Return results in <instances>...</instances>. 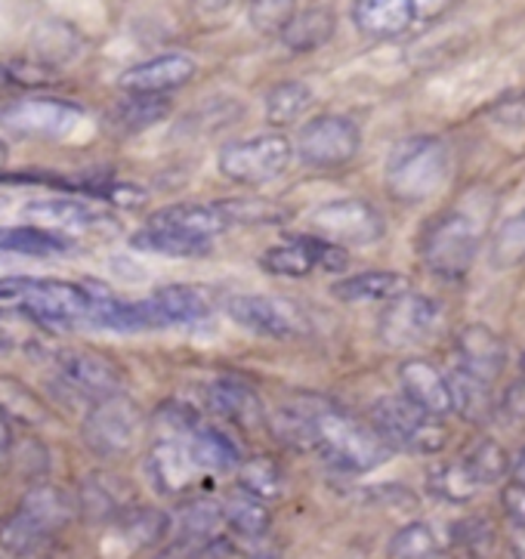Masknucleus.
<instances>
[{
	"label": "nucleus",
	"mask_w": 525,
	"mask_h": 559,
	"mask_svg": "<svg viewBox=\"0 0 525 559\" xmlns=\"http://www.w3.org/2000/svg\"><path fill=\"white\" fill-rule=\"evenodd\" d=\"M312 449L325 457V464L344 473H371L386 464V457L393 454L390 442L374 430V424L368 427L362 420L334 412L327 405H315Z\"/></svg>",
	"instance_id": "nucleus-1"
},
{
	"label": "nucleus",
	"mask_w": 525,
	"mask_h": 559,
	"mask_svg": "<svg viewBox=\"0 0 525 559\" xmlns=\"http://www.w3.org/2000/svg\"><path fill=\"white\" fill-rule=\"evenodd\" d=\"M452 152L439 136H411L386 158V189L398 201H427L449 182Z\"/></svg>",
	"instance_id": "nucleus-2"
},
{
	"label": "nucleus",
	"mask_w": 525,
	"mask_h": 559,
	"mask_svg": "<svg viewBox=\"0 0 525 559\" xmlns=\"http://www.w3.org/2000/svg\"><path fill=\"white\" fill-rule=\"evenodd\" d=\"M72 501L65 491L53 486L32 488L13 516H7L0 525V547L7 554H28L37 544H44L56 535L62 525L72 520Z\"/></svg>",
	"instance_id": "nucleus-3"
},
{
	"label": "nucleus",
	"mask_w": 525,
	"mask_h": 559,
	"mask_svg": "<svg viewBox=\"0 0 525 559\" xmlns=\"http://www.w3.org/2000/svg\"><path fill=\"white\" fill-rule=\"evenodd\" d=\"M371 424L390 442V449L411 451V454H435L445 449V439H449L439 417L427 415L423 408H417L415 402H408L405 396L374 402Z\"/></svg>",
	"instance_id": "nucleus-4"
},
{
	"label": "nucleus",
	"mask_w": 525,
	"mask_h": 559,
	"mask_svg": "<svg viewBox=\"0 0 525 559\" xmlns=\"http://www.w3.org/2000/svg\"><path fill=\"white\" fill-rule=\"evenodd\" d=\"M294 145L282 133H260L251 140H236L219 148V174L238 186H266L288 170Z\"/></svg>",
	"instance_id": "nucleus-5"
},
{
	"label": "nucleus",
	"mask_w": 525,
	"mask_h": 559,
	"mask_svg": "<svg viewBox=\"0 0 525 559\" xmlns=\"http://www.w3.org/2000/svg\"><path fill=\"white\" fill-rule=\"evenodd\" d=\"M84 442L99 457H124L136 449L143 433V412L136 402H130L121 393L96 399L93 408L84 417Z\"/></svg>",
	"instance_id": "nucleus-6"
},
{
	"label": "nucleus",
	"mask_w": 525,
	"mask_h": 559,
	"mask_svg": "<svg viewBox=\"0 0 525 559\" xmlns=\"http://www.w3.org/2000/svg\"><path fill=\"white\" fill-rule=\"evenodd\" d=\"M84 109L53 96H22L0 106V130L16 140H62L81 124Z\"/></svg>",
	"instance_id": "nucleus-7"
},
{
	"label": "nucleus",
	"mask_w": 525,
	"mask_h": 559,
	"mask_svg": "<svg viewBox=\"0 0 525 559\" xmlns=\"http://www.w3.org/2000/svg\"><path fill=\"white\" fill-rule=\"evenodd\" d=\"M362 148V130L344 115H322L300 127L297 155L315 170H334L349 164Z\"/></svg>",
	"instance_id": "nucleus-8"
},
{
	"label": "nucleus",
	"mask_w": 525,
	"mask_h": 559,
	"mask_svg": "<svg viewBox=\"0 0 525 559\" xmlns=\"http://www.w3.org/2000/svg\"><path fill=\"white\" fill-rule=\"evenodd\" d=\"M479 251V233L464 214H449L423 235V263L439 278H464Z\"/></svg>",
	"instance_id": "nucleus-9"
},
{
	"label": "nucleus",
	"mask_w": 525,
	"mask_h": 559,
	"mask_svg": "<svg viewBox=\"0 0 525 559\" xmlns=\"http://www.w3.org/2000/svg\"><path fill=\"white\" fill-rule=\"evenodd\" d=\"M226 316L236 325L248 328L254 334L272 341H294L307 334V316L297 304L285 297H266V294H236L226 300Z\"/></svg>",
	"instance_id": "nucleus-10"
},
{
	"label": "nucleus",
	"mask_w": 525,
	"mask_h": 559,
	"mask_svg": "<svg viewBox=\"0 0 525 559\" xmlns=\"http://www.w3.org/2000/svg\"><path fill=\"white\" fill-rule=\"evenodd\" d=\"M312 229L334 245L365 248V245L381 241L383 233H386V223H383V214L374 204L362 199H341L327 201L312 214Z\"/></svg>",
	"instance_id": "nucleus-11"
},
{
	"label": "nucleus",
	"mask_w": 525,
	"mask_h": 559,
	"mask_svg": "<svg viewBox=\"0 0 525 559\" xmlns=\"http://www.w3.org/2000/svg\"><path fill=\"white\" fill-rule=\"evenodd\" d=\"M260 266L282 278H303L312 270L341 272L349 266V248L334 245L322 235H300L288 238L285 245H275L260 257Z\"/></svg>",
	"instance_id": "nucleus-12"
},
{
	"label": "nucleus",
	"mask_w": 525,
	"mask_h": 559,
	"mask_svg": "<svg viewBox=\"0 0 525 559\" xmlns=\"http://www.w3.org/2000/svg\"><path fill=\"white\" fill-rule=\"evenodd\" d=\"M25 309L53 325H74V322H91L96 307V290L81 288L72 282H56V278H32L22 294Z\"/></svg>",
	"instance_id": "nucleus-13"
},
{
	"label": "nucleus",
	"mask_w": 525,
	"mask_h": 559,
	"mask_svg": "<svg viewBox=\"0 0 525 559\" xmlns=\"http://www.w3.org/2000/svg\"><path fill=\"white\" fill-rule=\"evenodd\" d=\"M439 328V304L420 294H402L396 300H390V307L381 312L378 322V334L386 346H417L427 337H433Z\"/></svg>",
	"instance_id": "nucleus-14"
},
{
	"label": "nucleus",
	"mask_w": 525,
	"mask_h": 559,
	"mask_svg": "<svg viewBox=\"0 0 525 559\" xmlns=\"http://www.w3.org/2000/svg\"><path fill=\"white\" fill-rule=\"evenodd\" d=\"M59 378L62 383L87 399H106L111 393H121V371L118 365L91 349H65L59 353Z\"/></svg>",
	"instance_id": "nucleus-15"
},
{
	"label": "nucleus",
	"mask_w": 525,
	"mask_h": 559,
	"mask_svg": "<svg viewBox=\"0 0 525 559\" xmlns=\"http://www.w3.org/2000/svg\"><path fill=\"white\" fill-rule=\"evenodd\" d=\"M207 469L195 461V454L189 449V439L167 436L158 439L148 451V479L162 495H182L199 483Z\"/></svg>",
	"instance_id": "nucleus-16"
},
{
	"label": "nucleus",
	"mask_w": 525,
	"mask_h": 559,
	"mask_svg": "<svg viewBox=\"0 0 525 559\" xmlns=\"http://www.w3.org/2000/svg\"><path fill=\"white\" fill-rule=\"evenodd\" d=\"M199 72L195 59L186 53H164L155 59H145L130 66L128 72H121L118 87L128 93H152V96H164L186 87Z\"/></svg>",
	"instance_id": "nucleus-17"
},
{
	"label": "nucleus",
	"mask_w": 525,
	"mask_h": 559,
	"mask_svg": "<svg viewBox=\"0 0 525 559\" xmlns=\"http://www.w3.org/2000/svg\"><path fill=\"white\" fill-rule=\"evenodd\" d=\"M398 386H402V396L415 402L417 408H423L427 415L445 417L454 412L452 380L430 361H402L398 365Z\"/></svg>",
	"instance_id": "nucleus-18"
},
{
	"label": "nucleus",
	"mask_w": 525,
	"mask_h": 559,
	"mask_svg": "<svg viewBox=\"0 0 525 559\" xmlns=\"http://www.w3.org/2000/svg\"><path fill=\"white\" fill-rule=\"evenodd\" d=\"M148 328L195 325L211 319V300L192 285H164L148 300H143Z\"/></svg>",
	"instance_id": "nucleus-19"
},
{
	"label": "nucleus",
	"mask_w": 525,
	"mask_h": 559,
	"mask_svg": "<svg viewBox=\"0 0 525 559\" xmlns=\"http://www.w3.org/2000/svg\"><path fill=\"white\" fill-rule=\"evenodd\" d=\"M415 22L411 0H353V25L371 40H393Z\"/></svg>",
	"instance_id": "nucleus-20"
},
{
	"label": "nucleus",
	"mask_w": 525,
	"mask_h": 559,
	"mask_svg": "<svg viewBox=\"0 0 525 559\" xmlns=\"http://www.w3.org/2000/svg\"><path fill=\"white\" fill-rule=\"evenodd\" d=\"M457 359H461V368H467L470 374L494 383L504 371L508 346L491 328L470 325L457 334Z\"/></svg>",
	"instance_id": "nucleus-21"
},
{
	"label": "nucleus",
	"mask_w": 525,
	"mask_h": 559,
	"mask_svg": "<svg viewBox=\"0 0 525 559\" xmlns=\"http://www.w3.org/2000/svg\"><path fill=\"white\" fill-rule=\"evenodd\" d=\"M130 510V486L111 473H91L81 486V513L93 523L121 520Z\"/></svg>",
	"instance_id": "nucleus-22"
},
{
	"label": "nucleus",
	"mask_w": 525,
	"mask_h": 559,
	"mask_svg": "<svg viewBox=\"0 0 525 559\" xmlns=\"http://www.w3.org/2000/svg\"><path fill=\"white\" fill-rule=\"evenodd\" d=\"M148 223L174 229V233L192 235V238H204V241H214L229 226V219L219 211V204H192V201L189 204H170L158 214H152Z\"/></svg>",
	"instance_id": "nucleus-23"
},
{
	"label": "nucleus",
	"mask_w": 525,
	"mask_h": 559,
	"mask_svg": "<svg viewBox=\"0 0 525 559\" xmlns=\"http://www.w3.org/2000/svg\"><path fill=\"white\" fill-rule=\"evenodd\" d=\"M334 297L344 304H381V300H396L408 290V278L398 272H359V275H346L334 285Z\"/></svg>",
	"instance_id": "nucleus-24"
},
{
	"label": "nucleus",
	"mask_w": 525,
	"mask_h": 559,
	"mask_svg": "<svg viewBox=\"0 0 525 559\" xmlns=\"http://www.w3.org/2000/svg\"><path fill=\"white\" fill-rule=\"evenodd\" d=\"M207 402H211V408H214L219 417L232 420L238 427H256V424L263 420V405H260V399H256L254 390H251L248 383H241V380H214L211 390H207Z\"/></svg>",
	"instance_id": "nucleus-25"
},
{
	"label": "nucleus",
	"mask_w": 525,
	"mask_h": 559,
	"mask_svg": "<svg viewBox=\"0 0 525 559\" xmlns=\"http://www.w3.org/2000/svg\"><path fill=\"white\" fill-rule=\"evenodd\" d=\"M452 380V396H454V412L464 415L473 424H486L494 415L498 402L491 396V383L489 380L476 378L467 368H457L449 374Z\"/></svg>",
	"instance_id": "nucleus-26"
},
{
	"label": "nucleus",
	"mask_w": 525,
	"mask_h": 559,
	"mask_svg": "<svg viewBox=\"0 0 525 559\" xmlns=\"http://www.w3.org/2000/svg\"><path fill=\"white\" fill-rule=\"evenodd\" d=\"M25 217H37L44 223H53L62 229H93L106 223V214L96 211L91 204L74 199H40L25 204Z\"/></svg>",
	"instance_id": "nucleus-27"
},
{
	"label": "nucleus",
	"mask_w": 525,
	"mask_h": 559,
	"mask_svg": "<svg viewBox=\"0 0 525 559\" xmlns=\"http://www.w3.org/2000/svg\"><path fill=\"white\" fill-rule=\"evenodd\" d=\"M211 245L214 241L174 233V229H164V226H155V223H145L143 229L133 233V238H130L133 251L162 253V257H201V253L211 251Z\"/></svg>",
	"instance_id": "nucleus-28"
},
{
	"label": "nucleus",
	"mask_w": 525,
	"mask_h": 559,
	"mask_svg": "<svg viewBox=\"0 0 525 559\" xmlns=\"http://www.w3.org/2000/svg\"><path fill=\"white\" fill-rule=\"evenodd\" d=\"M0 251L47 257V253L72 251V241L65 238V233L44 226H0Z\"/></svg>",
	"instance_id": "nucleus-29"
},
{
	"label": "nucleus",
	"mask_w": 525,
	"mask_h": 559,
	"mask_svg": "<svg viewBox=\"0 0 525 559\" xmlns=\"http://www.w3.org/2000/svg\"><path fill=\"white\" fill-rule=\"evenodd\" d=\"M170 103L164 96H152V93H130V99H124L121 106H115L111 111V127L118 133H143L148 127H155L158 121L167 118Z\"/></svg>",
	"instance_id": "nucleus-30"
},
{
	"label": "nucleus",
	"mask_w": 525,
	"mask_h": 559,
	"mask_svg": "<svg viewBox=\"0 0 525 559\" xmlns=\"http://www.w3.org/2000/svg\"><path fill=\"white\" fill-rule=\"evenodd\" d=\"M189 449H192L201 467L211 469V473H229V469H236L241 464L236 442L226 433H219L217 427L199 424L189 436Z\"/></svg>",
	"instance_id": "nucleus-31"
},
{
	"label": "nucleus",
	"mask_w": 525,
	"mask_h": 559,
	"mask_svg": "<svg viewBox=\"0 0 525 559\" xmlns=\"http://www.w3.org/2000/svg\"><path fill=\"white\" fill-rule=\"evenodd\" d=\"M334 35V13L325 7H312L290 19V25L282 32V40L290 50H315Z\"/></svg>",
	"instance_id": "nucleus-32"
},
{
	"label": "nucleus",
	"mask_w": 525,
	"mask_h": 559,
	"mask_svg": "<svg viewBox=\"0 0 525 559\" xmlns=\"http://www.w3.org/2000/svg\"><path fill=\"white\" fill-rule=\"evenodd\" d=\"M223 523L229 525L236 535L244 538H263L272 528V513L263 504V498H256L251 491L236 495L223 504Z\"/></svg>",
	"instance_id": "nucleus-33"
},
{
	"label": "nucleus",
	"mask_w": 525,
	"mask_h": 559,
	"mask_svg": "<svg viewBox=\"0 0 525 559\" xmlns=\"http://www.w3.org/2000/svg\"><path fill=\"white\" fill-rule=\"evenodd\" d=\"M312 106V87L303 81H285V84H275L266 93V121L270 124H294L300 115H307Z\"/></svg>",
	"instance_id": "nucleus-34"
},
{
	"label": "nucleus",
	"mask_w": 525,
	"mask_h": 559,
	"mask_svg": "<svg viewBox=\"0 0 525 559\" xmlns=\"http://www.w3.org/2000/svg\"><path fill=\"white\" fill-rule=\"evenodd\" d=\"M430 491L442 501L467 504L473 495L479 491V479L464 464V457H457L452 464H439V467L430 469Z\"/></svg>",
	"instance_id": "nucleus-35"
},
{
	"label": "nucleus",
	"mask_w": 525,
	"mask_h": 559,
	"mask_svg": "<svg viewBox=\"0 0 525 559\" xmlns=\"http://www.w3.org/2000/svg\"><path fill=\"white\" fill-rule=\"evenodd\" d=\"M489 260L494 270H513L525 260V207L520 214L508 217L494 235H491L489 245Z\"/></svg>",
	"instance_id": "nucleus-36"
},
{
	"label": "nucleus",
	"mask_w": 525,
	"mask_h": 559,
	"mask_svg": "<svg viewBox=\"0 0 525 559\" xmlns=\"http://www.w3.org/2000/svg\"><path fill=\"white\" fill-rule=\"evenodd\" d=\"M464 464L479 479V486H494L498 479H504L513 469L508 451L501 449L498 442H491V439H479L476 445L464 451Z\"/></svg>",
	"instance_id": "nucleus-37"
},
{
	"label": "nucleus",
	"mask_w": 525,
	"mask_h": 559,
	"mask_svg": "<svg viewBox=\"0 0 525 559\" xmlns=\"http://www.w3.org/2000/svg\"><path fill=\"white\" fill-rule=\"evenodd\" d=\"M219 523H223V507L214 501H189L177 513V525L182 532L180 542H207L211 535H217Z\"/></svg>",
	"instance_id": "nucleus-38"
},
{
	"label": "nucleus",
	"mask_w": 525,
	"mask_h": 559,
	"mask_svg": "<svg viewBox=\"0 0 525 559\" xmlns=\"http://www.w3.org/2000/svg\"><path fill=\"white\" fill-rule=\"evenodd\" d=\"M238 486L256 498H275L285 488V476L272 457H254V461H244L238 469Z\"/></svg>",
	"instance_id": "nucleus-39"
},
{
	"label": "nucleus",
	"mask_w": 525,
	"mask_h": 559,
	"mask_svg": "<svg viewBox=\"0 0 525 559\" xmlns=\"http://www.w3.org/2000/svg\"><path fill=\"white\" fill-rule=\"evenodd\" d=\"M390 557L398 559H423L439 554V542H435L433 528L427 523H408L398 528L390 538Z\"/></svg>",
	"instance_id": "nucleus-40"
},
{
	"label": "nucleus",
	"mask_w": 525,
	"mask_h": 559,
	"mask_svg": "<svg viewBox=\"0 0 525 559\" xmlns=\"http://www.w3.org/2000/svg\"><path fill=\"white\" fill-rule=\"evenodd\" d=\"M300 0H251L248 3V19L260 35H282L297 16Z\"/></svg>",
	"instance_id": "nucleus-41"
},
{
	"label": "nucleus",
	"mask_w": 525,
	"mask_h": 559,
	"mask_svg": "<svg viewBox=\"0 0 525 559\" xmlns=\"http://www.w3.org/2000/svg\"><path fill=\"white\" fill-rule=\"evenodd\" d=\"M121 528L133 544H155L162 542L170 528V520L164 516L162 510H145V507H136V510H128L121 520Z\"/></svg>",
	"instance_id": "nucleus-42"
},
{
	"label": "nucleus",
	"mask_w": 525,
	"mask_h": 559,
	"mask_svg": "<svg viewBox=\"0 0 525 559\" xmlns=\"http://www.w3.org/2000/svg\"><path fill=\"white\" fill-rule=\"evenodd\" d=\"M0 412L7 417H19L25 424H40L44 412L28 390H22L13 380H0Z\"/></svg>",
	"instance_id": "nucleus-43"
},
{
	"label": "nucleus",
	"mask_w": 525,
	"mask_h": 559,
	"mask_svg": "<svg viewBox=\"0 0 525 559\" xmlns=\"http://www.w3.org/2000/svg\"><path fill=\"white\" fill-rule=\"evenodd\" d=\"M219 211L226 214L229 223H278V219H285V211H282V207H275L270 201L260 199L226 201V204H219Z\"/></svg>",
	"instance_id": "nucleus-44"
},
{
	"label": "nucleus",
	"mask_w": 525,
	"mask_h": 559,
	"mask_svg": "<svg viewBox=\"0 0 525 559\" xmlns=\"http://www.w3.org/2000/svg\"><path fill=\"white\" fill-rule=\"evenodd\" d=\"M501 507H504L510 523L516 525V528H525V483L513 479L510 486H504V491H501Z\"/></svg>",
	"instance_id": "nucleus-45"
},
{
	"label": "nucleus",
	"mask_w": 525,
	"mask_h": 559,
	"mask_svg": "<svg viewBox=\"0 0 525 559\" xmlns=\"http://www.w3.org/2000/svg\"><path fill=\"white\" fill-rule=\"evenodd\" d=\"M501 412H504L510 420L525 424V374L523 380H513L508 390H504V396H501Z\"/></svg>",
	"instance_id": "nucleus-46"
},
{
	"label": "nucleus",
	"mask_w": 525,
	"mask_h": 559,
	"mask_svg": "<svg viewBox=\"0 0 525 559\" xmlns=\"http://www.w3.org/2000/svg\"><path fill=\"white\" fill-rule=\"evenodd\" d=\"M411 7H415V22H435L452 10L454 0H411Z\"/></svg>",
	"instance_id": "nucleus-47"
},
{
	"label": "nucleus",
	"mask_w": 525,
	"mask_h": 559,
	"mask_svg": "<svg viewBox=\"0 0 525 559\" xmlns=\"http://www.w3.org/2000/svg\"><path fill=\"white\" fill-rule=\"evenodd\" d=\"M10 451H13V430H10V420H7V415L0 412V461H7V457H10Z\"/></svg>",
	"instance_id": "nucleus-48"
},
{
	"label": "nucleus",
	"mask_w": 525,
	"mask_h": 559,
	"mask_svg": "<svg viewBox=\"0 0 525 559\" xmlns=\"http://www.w3.org/2000/svg\"><path fill=\"white\" fill-rule=\"evenodd\" d=\"M195 7L201 13H223V10L232 7V0H195Z\"/></svg>",
	"instance_id": "nucleus-49"
},
{
	"label": "nucleus",
	"mask_w": 525,
	"mask_h": 559,
	"mask_svg": "<svg viewBox=\"0 0 525 559\" xmlns=\"http://www.w3.org/2000/svg\"><path fill=\"white\" fill-rule=\"evenodd\" d=\"M513 476H516L520 483H525V449L520 451V457L513 461Z\"/></svg>",
	"instance_id": "nucleus-50"
},
{
	"label": "nucleus",
	"mask_w": 525,
	"mask_h": 559,
	"mask_svg": "<svg viewBox=\"0 0 525 559\" xmlns=\"http://www.w3.org/2000/svg\"><path fill=\"white\" fill-rule=\"evenodd\" d=\"M10 81V69L7 66H0V84H7Z\"/></svg>",
	"instance_id": "nucleus-51"
},
{
	"label": "nucleus",
	"mask_w": 525,
	"mask_h": 559,
	"mask_svg": "<svg viewBox=\"0 0 525 559\" xmlns=\"http://www.w3.org/2000/svg\"><path fill=\"white\" fill-rule=\"evenodd\" d=\"M3 164H7V145L0 143V167H3Z\"/></svg>",
	"instance_id": "nucleus-52"
},
{
	"label": "nucleus",
	"mask_w": 525,
	"mask_h": 559,
	"mask_svg": "<svg viewBox=\"0 0 525 559\" xmlns=\"http://www.w3.org/2000/svg\"><path fill=\"white\" fill-rule=\"evenodd\" d=\"M523 374H525V356H523Z\"/></svg>",
	"instance_id": "nucleus-53"
}]
</instances>
